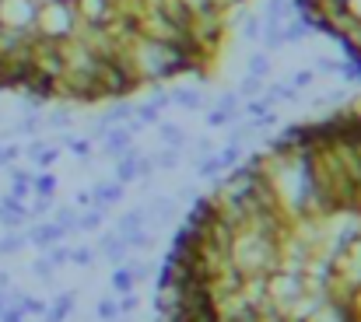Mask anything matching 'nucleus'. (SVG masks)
Listing matches in <instances>:
<instances>
[{"instance_id": "f257e3e1", "label": "nucleus", "mask_w": 361, "mask_h": 322, "mask_svg": "<svg viewBox=\"0 0 361 322\" xmlns=\"http://www.w3.org/2000/svg\"><path fill=\"white\" fill-rule=\"evenodd\" d=\"M78 11L74 4H64V0H50V4H43L36 11V25H32V36H43L50 43H67L74 39L78 32Z\"/></svg>"}, {"instance_id": "f03ea898", "label": "nucleus", "mask_w": 361, "mask_h": 322, "mask_svg": "<svg viewBox=\"0 0 361 322\" xmlns=\"http://www.w3.org/2000/svg\"><path fill=\"white\" fill-rule=\"evenodd\" d=\"M36 4L32 0H0V29L22 32L25 39H32V25H36Z\"/></svg>"}, {"instance_id": "7ed1b4c3", "label": "nucleus", "mask_w": 361, "mask_h": 322, "mask_svg": "<svg viewBox=\"0 0 361 322\" xmlns=\"http://www.w3.org/2000/svg\"><path fill=\"white\" fill-rule=\"evenodd\" d=\"M81 25H109L116 15V0H74Z\"/></svg>"}, {"instance_id": "20e7f679", "label": "nucleus", "mask_w": 361, "mask_h": 322, "mask_svg": "<svg viewBox=\"0 0 361 322\" xmlns=\"http://www.w3.org/2000/svg\"><path fill=\"white\" fill-rule=\"evenodd\" d=\"M169 98H172V105H179V109H186V112H200V109H204V95H200V88H190V85L172 88Z\"/></svg>"}, {"instance_id": "39448f33", "label": "nucleus", "mask_w": 361, "mask_h": 322, "mask_svg": "<svg viewBox=\"0 0 361 322\" xmlns=\"http://www.w3.org/2000/svg\"><path fill=\"white\" fill-rule=\"evenodd\" d=\"M288 18H291V4H288V0H263V11H260L263 25H284Z\"/></svg>"}, {"instance_id": "423d86ee", "label": "nucleus", "mask_w": 361, "mask_h": 322, "mask_svg": "<svg viewBox=\"0 0 361 322\" xmlns=\"http://www.w3.org/2000/svg\"><path fill=\"white\" fill-rule=\"evenodd\" d=\"M158 137H162L165 147H183V144H186V130H183L179 123H172V119H162V123H158Z\"/></svg>"}, {"instance_id": "0eeeda50", "label": "nucleus", "mask_w": 361, "mask_h": 322, "mask_svg": "<svg viewBox=\"0 0 361 322\" xmlns=\"http://www.w3.org/2000/svg\"><path fill=\"white\" fill-rule=\"evenodd\" d=\"M235 95H239L242 102H246V98H256V95H263V78H253V74H246V78L239 81Z\"/></svg>"}, {"instance_id": "6e6552de", "label": "nucleus", "mask_w": 361, "mask_h": 322, "mask_svg": "<svg viewBox=\"0 0 361 322\" xmlns=\"http://www.w3.org/2000/svg\"><path fill=\"white\" fill-rule=\"evenodd\" d=\"M295 88L291 85H270V88H263V98L270 102V105H277V102H295Z\"/></svg>"}, {"instance_id": "1a4fd4ad", "label": "nucleus", "mask_w": 361, "mask_h": 322, "mask_svg": "<svg viewBox=\"0 0 361 322\" xmlns=\"http://www.w3.org/2000/svg\"><path fill=\"white\" fill-rule=\"evenodd\" d=\"M260 43L267 46V53L281 50V46H284V32H281V25H263V32H260Z\"/></svg>"}, {"instance_id": "9d476101", "label": "nucleus", "mask_w": 361, "mask_h": 322, "mask_svg": "<svg viewBox=\"0 0 361 322\" xmlns=\"http://www.w3.org/2000/svg\"><path fill=\"white\" fill-rule=\"evenodd\" d=\"M235 119H239V112H232V109H218V105L204 112V123H207V126H228V123H235Z\"/></svg>"}, {"instance_id": "9b49d317", "label": "nucleus", "mask_w": 361, "mask_h": 322, "mask_svg": "<svg viewBox=\"0 0 361 322\" xmlns=\"http://www.w3.org/2000/svg\"><path fill=\"white\" fill-rule=\"evenodd\" d=\"M242 39H249V43H260V32H263V22H260V15H242Z\"/></svg>"}, {"instance_id": "f8f14e48", "label": "nucleus", "mask_w": 361, "mask_h": 322, "mask_svg": "<svg viewBox=\"0 0 361 322\" xmlns=\"http://www.w3.org/2000/svg\"><path fill=\"white\" fill-rule=\"evenodd\" d=\"M312 81H316V71H312V67H305V71H295V74L288 78V85H291L295 92H305V88H312Z\"/></svg>"}, {"instance_id": "ddd939ff", "label": "nucleus", "mask_w": 361, "mask_h": 322, "mask_svg": "<svg viewBox=\"0 0 361 322\" xmlns=\"http://www.w3.org/2000/svg\"><path fill=\"white\" fill-rule=\"evenodd\" d=\"M249 74L253 78H267L270 74V57L267 53H253L249 57Z\"/></svg>"}, {"instance_id": "4468645a", "label": "nucleus", "mask_w": 361, "mask_h": 322, "mask_svg": "<svg viewBox=\"0 0 361 322\" xmlns=\"http://www.w3.org/2000/svg\"><path fill=\"white\" fill-rule=\"evenodd\" d=\"M148 105H155L158 112H165V109H172V98H169V92H165L162 85H151V98H148Z\"/></svg>"}, {"instance_id": "2eb2a0df", "label": "nucleus", "mask_w": 361, "mask_h": 322, "mask_svg": "<svg viewBox=\"0 0 361 322\" xmlns=\"http://www.w3.org/2000/svg\"><path fill=\"white\" fill-rule=\"evenodd\" d=\"M46 123L57 126V130H67V126L74 123V112H71V109H53V112L46 116Z\"/></svg>"}, {"instance_id": "dca6fc26", "label": "nucleus", "mask_w": 361, "mask_h": 322, "mask_svg": "<svg viewBox=\"0 0 361 322\" xmlns=\"http://www.w3.org/2000/svg\"><path fill=\"white\" fill-rule=\"evenodd\" d=\"M64 147H67L71 154H81V158H88V154H92L88 137H64Z\"/></svg>"}, {"instance_id": "f3484780", "label": "nucleus", "mask_w": 361, "mask_h": 322, "mask_svg": "<svg viewBox=\"0 0 361 322\" xmlns=\"http://www.w3.org/2000/svg\"><path fill=\"white\" fill-rule=\"evenodd\" d=\"M221 172H225V165L218 161V154H214V158H204V161H200V175L214 179V175H221Z\"/></svg>"}, {"instance_id": "a211bd4d", "label": "nucleus", "mask_w": 361, "mask_h": 322, "mask_svg": "<svg viewBox=\"0 0 361 322\" xmlns=\"http://www.w3.org/2000/svg\"><path fill=\"white\" fill-rule=\"evenodd\" d=\"M218 109H232V112H239V105H242V98L235 95V92H225V95H218V102H214Z\"/></svg>"}, {"instance_id": "6ab92c4d", "label": "nucleus", "mask_w": 361, "mask_h": 322, "mask_svg": "<svg viewBox=\"0 0 361 322\" xmlns=\"http://www.w3.org/2000/svg\"><path fill=\"white\" fill-rule=\"evenodd\" d=\"M312 71H316V74H337V71H340V60H330V57H319Z\"/></svg>"}, {"instance_id": "aec40b11", "label": "nucleus", "mask_w": 361, "mask_h": 322, "mask_svg": "<svg viewBox=\"0 0 361 322\" xmlns=\"http://www.w3.org/2000/svg\"><path fill=\"white\" fill-rule=\"evenodd\" d=\"M176 161H179V147H169V151L158 154V165H162V168H176Z\"/></svg>"}, {"instance_id": "412c9836", "label": "nucleus", "mask_w": 361, "mask_h": 322, "mask_svg": "<svg viewBox=\"0 0 361 322\" xmlns=\"http://www.w3.org/2000/svg\"><path fill=\"white\" fill-rule=\"evenodd\" d=\"M95 193H99V203H113V200H120V186H99Z\"/></svg>"}, {"instance_id": "4be33fe9", "label": "nucleus", "mask_w": 361, "mask_h": 322, "mask_svg": "<svg viewBox=\"0 0 361 322\" xmlns=\"http://www.w3.org/2000/svg\"><path fill=\"white\" fill-rule=\"evenodd\" d=\"M242 4H246V0H214V8H218V15H225V18H228V15H232L235 8H242Z\"/></svg>"}, {"instance_id": "5701e85b", "label": "nucleus", "mask_w": 361, "mask_h": 322, "mask_svg": "<svg viewBox=\"0 0 361 322\" xmlns=\"http://www.w3.org/2000/svg\"><path fill=\"white\" fill-rule=\"evenodd\" d=\"M218 161H221L225 168H228V165H235V161H239V144H232V147H225V151L218 154Z\"/></svg>"}, {"instance_id": "b1692460", "label": "nucleus", "mask_w": 361, "mask_h": 322, "mask_svg": "<svg viewBox=\"0 0 361 322\" xmlns=\"http://www.w3.org/2000/svg\"><path fill=\"white\" fill-rule=\"evenodd\" d=\"M53 161H57V147H43V151H39V165L46 168V165H53Z\"/></svg>"}, {"instance_id": "393cba45", "label": "nucleus", "mask_w": 361, "mask_h": 322, "mask_svg": "<svg viewBox=\"0 0 361 322\" xmlns=\"http://www.w3.org/2000/svg\"><path fill=\"white\" fill-rule=\"evenodd\" d=\"M53 186H57V179H53V175H43V179H39V189H43V193H50Z\"/></svg>"}, {"instance_id": "a878e982", "label": "nucleus", "mask_w": 361, "mask_h": 322, "mask_svg": "<svg viewBox=\"0 0 361 322\" xmlns=\"http://www.w3.org/2000/svg\"><path fill=\"white\" fill-rule=\"evenodd\" d=\"M347 8H351L354 22H361V0H347Z\"/></svg>"}, {"instance_id": "bb28decb", "label": "nucleus", "mask_w": 361, "mask_h": 322, "mask_svg": "<svg viewBox=\"0 0 361 322\" xmlns=\"http://www.w3.org/2000/svg\"><path fill=\"white\" fill-rule=\"evenodd\" d=\"M36 126H39V119H36V116H29V119L22 123V130H36Z\"/></svg>"}, {"instance_id": "cd10ccee", "label": "nucleus", "mask_w": 361, "mask_h": 322, "mask_svg": "<svg viewBox=\"0 0 361 322\" xmlns=\"http://www.w3.org/2000/svg\"><path fill=\"white\" fill-rule=\"evenodd\" d=\"M64 4H74V0H64Z\"/></svg>"}, {"instance_id": "c85d7f7f", "label": "nucleus", "mask_w": 361, "mask_h": 322, "mask_svg": "<svg viewBox=\"0 0 361 322\" xmlns=\"http://www.w3.org/2000/svg\"><path fill=\"white\" fill-rule=\"evenodd\" d=\"M116 4H120V0H116Z\"/></svg>"}]
</instances>
